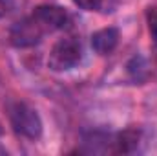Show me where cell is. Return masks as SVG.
Segmentation results:
<instances>
[{"instance_id":"52a82bcc","label":"cell","mask_w":157,"mask_h":156,"mask_svg":"<svg viewBox=\"0 0 157 156\" xmlns=\"http://www.w3.org/2000/svg\"><path fill=\"white\" fill-rule=\"evenodd\" d=\"M146 24H148L150 37L157 42V6H150L146 9Z\"/></svg>"},{"instance_id":"277c9868","label":"cell","mask_w":157,"mask_h":156,"mask_svg":"<svg viewBox=\"0 0 157 156\" xmlns=\"http://www.w3.org/2000/svg\"><path fill=\"white\" fill-rule=\"evenodd\" d=\"M29 15L39 22V26L42 28V31L46 35L60 31L70 24V13L60 6H49V4L39 6Z\"/></svg>"},{"instance_id":"7a4b0ae2","label":"cell","mask_w":157,"mask_h":156,"mask_svg":"<svg viewBox=\"0 0 157 156\" xmlns=\"http://www.w3.org/2000/svg\"><path fill=\"white\" fill-rule=\"evenodd\" d=\"M82 59L80 42L73 37L59 39L48 55V68L51 72H68L75 68Z\"/></svg>"},{"instance_id":"9c48e42d","label":"cell","mask_w":157,"mask_h":156,"mask_svg":"<svg viewBox=\"0 0 157 156\" xmlns=\"http://www.w3.org/2000/svg\"><path fill=\"white\" fill-rule=\"evenodd\" d=\"M7 9H9V0H0V18L7 13Z\"/></svg>"},{"instance_id":"6da1fadb","label":"cell","mask_w":157,"mask_h":156,"mask_svg":"<svg viewBox=\"0 0 157 156\" xmlns=\"http://www.w3.org/2000/svg\"><path fill=\"white\" fill-rule=\"evenodd\" d=\"M9 125L15 134L26 140H39L42 136V119L39 112L24 101H13L7 105Z\"/></svg>"},{"instance_id":"30bf717a","label":"cell","mask_w":157,"mask_h":156,"mask_svg":"<svg viewBox=\"0 0 157 156\" xmlns=\"http://www.w3.org/2000/svg\"><path fill=\"white\" fill-rule=\"evenodd\" d=\"M2 132H4V130H2V125H0V136H2Z\"/></svg>"},{"instance_id":"ba28073f","label":"cell","mask_w":157,"mask_h":156,"mask_svg":"<svg viewBox=\"0 0 157 156\" xmlns=\"http://www.w3.org/2000/svg\"><path fill=\"white\" fill-rule=\"evenodd\" d=\"M75 6L84 11H99L102 6V0H73Z\"/></svg>"},{"instance_id":"5b68a950","label":"cell","mask_w":157,"mask_h":156,"mask_svg":"<svg viewBox=\"0 0 157 156\" xmlns=\"http://www.w3.org/2000/svg\"><path fill=\"white\" fill-rule=\"evenodd\" d=\"M80 153L86 154H117V140L115 134L104 130H90L82 134Z\"/></svg>"},{"instance_id":"8992f818","label":"cell","mask_w":157,"mask_h":156,"mask_svg":"<svg viewBox=\"0 0 157 156\" xmlns=\"http://www.w3.org/2000/svg\"><path fill=\"white\" fill-rule=\"evenodd\" d=\"M121 39V33H119L117 28L113 26H108V28H102V30H97L93 35H91V48L99 53V55H110L115 51Z\"/></svg>"},{"instance_id":"3957f363","label":"cell","mask_w":157,"mask_h":156,"mask_svg":"<svg viewBox=\"0 0 157 156\" xmlns=\"http://www.w3.org/2000/svg\"><path fill=\"white\" fill-rule=\"evenodd\" d=\"M44 37H46V33L42 31V28L37 24V20L31 15L15 22L9 30V42L15 48H31V46L39 44Z\"/></svg>"}]
</instances>
